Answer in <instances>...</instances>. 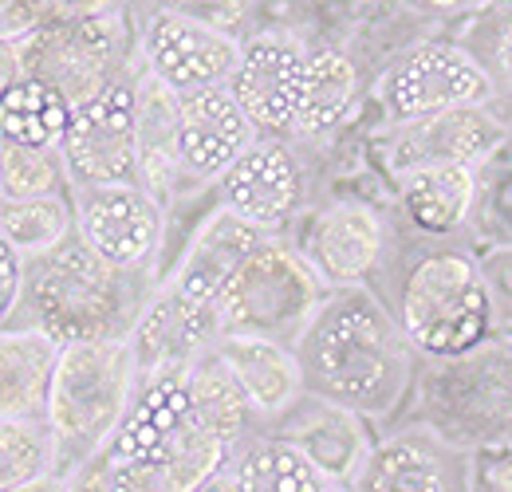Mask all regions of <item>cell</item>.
Segmentation results:
<instances>
[{
  "label": "cell",
  "mask_w": 512,
  "mask_h": 492,
  "mask_svg": "<svg viewBox=\"0 0 512 492\" xmlns=\"http://www.w3.org/2000/svg\"><path fill=\"white\" fill-rule=\"evenodd\" d=\"M296 359L308 394L347 406L367 422L390 418L414 378V347L367 284H339L323 296L296 339Z\"/></svg>",
  "instance_id": "6da1fadb"
},
{
  "label": "cell",
  "mask_w": 512,
  "mask_h": 492,
  "mask_svg": "<svg viewBox=\"0 0 512 492\" xmlns=\"http://www.w3.org/2000/svg\"><path fill=\"white\" fill-rule=\"evenodd\" d=\"M237 445L209 430L190 406V363L138 382L119 433L95 461L99 489H205L217 485Z\"/></svg>",
  "instance_id": "7a4b0ae2"
},
{
  "label": "cell",
  "mask_w": 512,
  "mask_h": 492,
  "mask_svg": "<svg viewBox=\"0 0 512 492\" xmlns=\"http://www.w3.org/2000/svg\"><path fill=\"white\" fill-rule=\"evenodd\" d=\"M138 382L142 370L127 335L60 347L44 414L56 445L60 485H87L95 461L127 418Z\"/></svg>",
  "instance_id": "3957f363"
},
{
  "label": "cell",
  "mask_w": 512,
  "mask_h": 492,
  "mask_svg": "<svg viewBox=\"0 0 512 492\" xmlns=\"http://www.w3.org/2000/svg\"><path fill=\"white\" fill-rule=\"evenodd\" d=\"M150 292L146 272L115 268L79 237H67L64 245L28 260L20 308H28V323L44 327L64 347L130 335Z\"/></svg>",
  "instance_id": "277c9868"
},
{
  "label": "cell",
  "mask_w": 512,
  "mask_h": 492,
  "mask_svg": "<svg viewBox=\"0 0 512 492\" xmlns=\"http://www.w3.org/2000/svg\"><path fill=\"white\" fill-rule=\"evenodd\" d=\"M327 292L331 284L312 268L300 245L276 241L272 233L241 260V268L217 292V327L268 335L296 347Z\"/></svg>",
  "instance_id": "5b68a950"
},
{
  "label": "cell",
  "mask_w": 512,
  "mask_h": 492,
  "mask_svg": "<svg viewBox=\"0 0 512 492\" xmlns=\"http://www.w3.org/2000/svg\"><path fill=\"white\" fill-rule=\"evenodd\" d=\"M398 323L414 351L426 359L461 355L485 343L493 304L481 276V264L461 252H430L422 256L398 296Z\"/></svg>",
  "instance_id": "8992f818"
},
{
  "label": "cell",
  "mask_w": 512,
  "mask_h": 492,
  "mask_svg": "<svg viewBox=\"0 0 512 492\" xmlns=\"http://www.w3.org/2000/svg\"><path fill=\"white\" fill-rule=\"evenodd\" d=\"M20 75L44 79L71 107L95 99L130 56V24L119 8L48 20L16 44Z\"/></svg>",
  "instance_id": "52a82bcc"
},
{
  "label": "cell",
  "mask_w": 512,
  "mask_h": 492,
  "mask_svg": "<svg viewBox=\"0 0 512 492\" xmlns=\"http://www.w3.org/2000/svg\"><path fill=\"white\" fill-rule=\"evenodd\" d=\"M426 426L446 441H489L512 426V355L469 347L442 355L422 382Z\"/></svg>",
  "instance_id": "ba28073f"
},
{
  "label": "cell",
  "mask_w": 512,
  "mask_h": 492,
  "mask_svg": "<svg viewBox=\"0 0 512 492\" xmlns=\"http://www.w3.org/2000/svg\"><path fill=\"white\" fill-rule=\"evenodd\" d=\"M71 185L138 182V126H134V71H119L95 99L71 111L60 142Z\"/></svg>",
  "instance_id": "9c48e42d"
},
{
  "label": "cell",
  "mask_w": 512,
  "mask_h": 492,
  "mask_svg": "<svg viewBox=\"0 0 512 492\" xmlns=\"http://www.w3.org/2000/svg\"><path fill=\"white\" fill-rule=\"evenodd\" d=\"M75 237L127 272H150L162 248V201L142 182L71 185Z\"/></svg>",
  "instance_id": "30bf717a"
},
{
  "label": "cell",
  "mask_w": 512,
  "mask_h": 492,
  "mask_svg": "<svg viewBox=\"0 0 512 492\" xmlns=\"http://www.w3.org/2000/svg\"><path fill=\"white\" fill-rule=\"evenodd\" d=\"M241 44L245 40L237 32L213 28V24L186 16L178 8H166V4L146 12L142 32H138L142 63L154 75H162L178 95L229 83L237 71V60H241Z\"/></svg>",
  "instance_id": "8fae6325"
},
{
  "label": "cell",
  "mask_w": 512,
  "mask_h": 492,
  "mask_svg": "<svg viewBox=\"0 0 512 492\" xmlns=\"http://www.w3.org/2000/svg\"><path fill=\"white\" fill-rule=\"evenodd\" d=\"M379 95H383L386 115L394 123H406L446 107H461V103H485L493 95V83L465 48L434 40V44H418L414 52H406L394 63L386 71Z\"/></svg>",
  "instance_id": "7c38bea8"
},
{
  "label": "cell",
  "mask_w": 512,
  "mask_h": 492,
  "mask_svg": "<svg viewBox=\"0 0 512 492\" xmlns=\"http://www.w3.org/2000/svg\"><path fill=\"white\" fill-rule=\"evenodd\" d=\"M501 146H505V123L481 103H461L422 119L394 123L383 158L386 170L398 178L414 166H434V162L485 166Z\"/></svg>",
  "instance_id": "4fadbf2b"
},
{
  "label": "cell",
  "mask_w": 512,
  "mask_h": 492,
  "mask_svg": "<svg viewBox=\"0 0 512 492\" xmlns=\"http://www.w3.org/2000/svg\"><path fill=\"white\" fill-rule=\"evenodd\" d=\"M217 182H221V205L253 221L264 233L284 229L304 205V166L292 154V146L280 142V134L272 138L256 134Z\"/></svg>",
  "instance_id": "5bb4252c"
},
{
  "label": "cell",
  "mask_w": 512,
  "mask_h": 492,
  "mask_svg": "<svg viewBox=\"0 0 512 492\" xmlns=\"http://www.w3.org/2000/svg\"><path fill=\"white\" fill-rule=\"evenodd\" d=\"M304 67L308 44L264 32L241 44V60L229 79V91L245 107L260 134H292L300 95H304Z\"/></svg>",
  "instance_id": "9a60e30c"
},
{
  "label": "cell",
  "mask_w": 512,
  "mask_h": 492,
  "mask_svg": "<svg viewBox=\"0 0 512 492\" xmlns=\"http://www.w3.org/2000/svg\"><path fill=\"white\" fill-rule=\"evenodd\" d=\"M217 304L197 300L190 292H182L178 284L162 280L154 284V292L146 296V304L138 311L134 327H130V347L142 378L166 367H186L201 351L213 347L217 339Z\"/></svg>",
  "instance_id": "2e32d148"
},
{
  "label": "cell",
  "mask_w": 512,
  "mask_h": 492,
  "mask_svg": "<svg viewBox=\"0 0 512 492\" xmlns=\"http://www.w3.org/2000/svg\"><path fill=\"white\" fill-rule=\"evenodd\" d=\"M386 245V225L375 205L339 197L320 205L304 233H300V252L312 260L331 288L339 284H363L367 272L379 264Z\"/></svg>",
  "instance_id": "e0dca14e"
},
{
  "label": "cell",
  "mask_w": 512,
  "mask_h": 492,
  "mask_svg": "<svg viewBox=\"0 0 512 492\" xmlns=\"http://www.w3.org/2000/svg\"><path fill=\"white\" fill-rule=\"evenodd\" d=\"M276 433L288 437L312 461V469L320 473L327 489L355 485L359 469L367 465V457L375 449L363 414H355L347 406H335V402H323L316 394H304L276 422Z\"/></svg>",
  "instance_id": "ac0fdd59"
},
{
  "label": "cell",
  "mask_w": 512,
  "mask_h": 492,
  "mask_svg": "<svg viewBox=\"0 0 512 492\" xmlns=\"http://www.w3.org/2000/svg\"><path fill=\"white\" fill-rule=\"evenodd\" d=\"M256 123L245 115L229 83L186 91L178 107V154L193 182H217L253 142Z\"/></svg>",
  "instance_id": "d6986e66"
},
{
  "label": "cell",
  "mask_w": 512,
  "mask_h": 492,
  "mask_svg": "<svg viewBox=\"0 0 512 492\" xmlns=\"http://www.w3.org/2000/svg\"><path fill=\"white\" fill-rule=\"evenodd\" d=\"M213 347L225 359V367L233 370V378L241 382L249 410L260 422H280L308 394L292 343L249 335V331H221L213 339Z\"/></svg>",
  "instance_id": "ffe728a7"
},
{
  "label": "cell",
  "mask_w": 512,
  "mask_h": 492,
  "mask_svg": "<svg viewBox=\"0 0 512 492\" xmlns=\"http://www.w3.org/2000/svg\"><path fill=\"white\" fill-rule=\"evenodd\" d=\"M178 107H182V95L162 75H154L138 56V71H134L138 182L162 201V209L170 205L178 185L193 182L182 166V154H178Z\"/></svg>",
  "instance_id": "44dd1931"
},
{
  "label": "cell",
  "mask_w": 512,
  "mask_h": 492,
  "mask_svg": "<svg viewBox=\"0 0 512 492\" xmlns=\"http://www.w3.org/2000/svg\"><path fill=\"white\" fill-rule=\"evenodd\" d=\"M264 237V229H256L253 221L237 217L233 209H213L205 217V225L193 233V241L186 245L182 260L174 264V272L166 276L170 284H178L182 292H190L197 300L217 304V292L225 288V280L241 268V260L253 252Z\"/></svg>",
  "instance_id": "7402d4cb"
},
{
  "label": "cell",
  "mask_w": 512,
  "mask_h": 492,
  "mask_svg": "<svg viewBox=\"0 0 512 492\" xmlns=\"http://www.w3.org/2000/svg\"><path fill=\"white\" fill-rule=\"evenodd\" d=\"M56 359H60V343L44 327L0 323V422L48 414Z\"/></svg>",
  "instance_id": "603a6c76"
},
{
  "label": "cell",
  "mask_w": 512,
  "mask_h": 492,
  "mask_svg": "<svg viewBox=\"0 0 512 492\" xmlns=\"http://www.w3.org/2000/svg\"><path fill=\"white\" fill-rule=\"evenodd\" d=\"M461 469L449 457L446 437L438 433H398L371 449L367 465L359 469L363 489H453Z\"/></svg>",
  "instance_id": "cb8c5ba5"
},
{
  "label": "cell",
  "mask_w": 512,
  "mask_h": 492,
  "mask_svg": "<svg viewBox=\"0 0 512 492\" xmlns=\"http://www.w3.org/2000/svg\"><path fill=\"white\" fill-rule=\"evenodd\" d=\"M398 201L422 233H434V237L453 233L473 213L477 166H457V162L414 166V170L398 174Z\"/></svg>",
  "instance_id": "d4e9b609"
},
{
  "label": "cell",
  "mask_w": 512,
  "mask_h": 492,
  "mask_svg": "<svg viewBox=\"0 0 512 492\" xmlns=\"http://www.w3.org/2000/svg\"><path fill=\"white\" fill-rule=\"evenodd\" d=\"M225 489H253V492H312L327 489L323 477L312 469V461L280 433L245 437L225 465L221 481Z\"/></svg>",
  "instance_id": "484cf974"
},
{
  "label": "cell",
  "mask_w": 512,
  "mask_h": 492,
  "mask_svg": "<svg viewBox=\"0 0 512 492\" xmlns=\"http://www.w3.org/2000/svg\"><path fill=\"white\" fill-rule=\"evenodd\" d=\"M359 91V71L347 52L316 44L308 48V67H304V95H300V111L292 134H327L347 119L351 103Z\"/></svg>",
  "instance_id": "4316f807"
},
{
  "label": "cell",
  "mask_w": 512,
  "mask_h": 492,
  "mask_svg": "<svg viewBox=\"0 0 512 492\" xmlns=\"http://www.w3.org/2000/svg\"><path fill=\"white\" fill-rule=\"evenodd\" d=\"M71 103L44 79L20 75L0 95V142L20 146H60L71 123Z\"/></svg>",
  "instance_id": "83f0119b"
},
{
  "label": "cell",
  "mask_w": 512,
  "mask_h": 492,
  "mask_svg": "<svg viewBox=\"0 0 512 492\" xmlns=\"http://www.w3.org/2000/svg\"><path fill=\"white\" fill-rule=\"evenodd\" d=\"M0 233L24 260H36L67 237H75V201L71 189L40 193V197H12L0 201Z\"/></svg>",
  "instance_id": "f1b7e54d"
},
{
  "label": "cell",
  "mask_w": 512,
  "mask_h": 492,
  "mask_svg": "<svg viewBox=\"0 0 512 492\" xmlns=\"http://www.w3.org/2000/svg\"><path fill=\"white\" fill-rule=\"evenodd\" d=\"M56 481V445L44 418L0 422V489H36Z\"/></svg>",
  "instance_id": "f546056e"
},
{
  "label": "cell",
  "mask_w": 512,
  "mask_h": 492,
  "mask_svg": "<svg viewBox=\"0 0 512 492\" xmlns=\"http://www.w3.org/2000/svg\"><path fill=\"white\" fill-rule=\"evenodd\" d=\"M71 189L64 150L60 146H20L0 142V201L12 197H40Z\"/></svg>",
  "instance_id": "4dcf8cb0"
},
{
  "label": "cell",
  "mask_w": 512,
  "mask_h": 492,
  "mask_svg": "<svg viewBox=\"0 0 512 492\" xmlns=\"http://www.w3.org/2000/svg\"><path fill=\"white\" fill-rule=\"evenodd\" d=\"M24 280H28V260L0 233V323H8L16 315V308H20Z\"/></svg>",
  "instance_id": "1f68e13d"
},
{
  "label": "cell",
  "mask_w": 512,
  "mask_h": 492,
  "mask_svg": "<svg viewBox=\"0 0 512 492\" xmlns=\"http://www.w3.org/2000/svg\"><path fill=\"white\" fill-rule=\"evenodd\" d=\"M166 8H178L186 16H197L213 28H225V32H237L249 16V4L253 0H162Z\"/></svg>",
  "instance_id": "d6a6232c"
},
{
  "label": "cell",
  "mask_w": 512,
  "mask_h": 492,
  "mask_svg": "<svg viewBox=\"0 0 512 492\" xmlns=\"http://www.w3.org/2000/svg\"><path fill=\"white\" fill-rule=\"evenodd\" d=\"M481 276H485V288H489L493 319L512 323V248L493 252V256L481 264Z\"/></svg>",
  "instance_id": "836d02e7"
},
{
  "label": "cell",
  "mask_w": 512,
  "mask_h": 492,
  "mask_svg": "<svg viewBox=\"0 0 512 492\" xmlns=\"http://www.w3.org/2000/svg\"><path fill=\"white\" fill-rule=\"evenodd\" d=\"M40 24H48V12L40 0H0V40L4 44H20Z\"/></svg>",
  "instance_id": "e575fe53"
},
{
  "label": "cell",
  "mask_w": 512,
  "mask_h": 492,
  "mask_svg": "<svg viewBox=\"0 0 512 492\" xmlns=\"http://www.w3.org/2000/svg\"><path fill=\"white\" fill-rule=\"evenodd\" d=\"M48 20H71V16H91V12H107L119 0H40Z\"/></svg>",
  "instance_id": "d590c367"
},
{
  "label": "cell",
  "mask_w": 512,
  "mask_h": 492,
  "mask_svg": "<svg viewBox=\"0 0 512 492\" xmlns=\"http://www.w3.org/2000/svg\"><path fill=\"white\" fill-rule=\"evenodd\" d=\"M481 485H489V489H512V453H501V457H489L485 461Z\"/></svg>",
  "instance_id": "8d00e7d4"
},
{
  "label": "cell",
  "mask_w": 512,
  "mask_h": 492,
  "mask_svg": "<svg viewBox=\"0 0 512 492\" xmlns=\"http://www.w3.org/2000/svg\"><path fill=\"white\" fill-rule=\"evenodd\" d=\"M20 79V56H16V44H4L0 40V95Z\"/></svg>",
  "instance_id": "74e56055"
},
{
  "label": "cell",
  "mask_w": 512,
  "mask_h": 492,
  "mask_svg": "<svg viewBox=\"0 0 512 492\" xmlns=\"http://www.w3.org/2000/svg\"><path fill=\"white\" fill-rule=\"evenodd\" d=\"M501 67H505V75L512 79V28L505 32V40H501Z\"/></svg>",
  "instance_id": "f35d334b"
},
{
  "label": "cell",
  "mask_w": 512,
  "mask_h": 492,
  "mask_svg": "<svg viewBox=\"0 0 512 492\" xmlns=\"http://www.w3.org/2000/svg\"><path fill=\"white\" fill-rule=\"evenodd\" d=\"M430 8H461V4H473V0H426Z\"/></svg>",
  "instance_id": "ab89813d"
}]
</instances>
